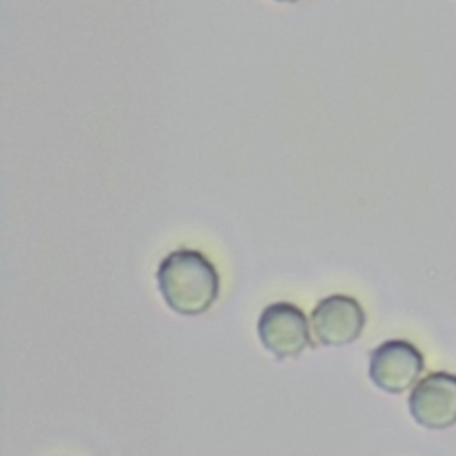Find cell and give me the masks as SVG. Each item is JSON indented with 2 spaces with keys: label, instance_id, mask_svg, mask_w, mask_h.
I'll list each match as a JSON object with an SVG mask.
<instances>
[{
  "label": "cell",
  "instance_id": "5b68a950",
  "mask_svg": "<svg viewBox=\"0 0 456 456\" xmlns=\"http://www.w3.org/2000/svg\"><path fill=\"white\" fill-rule=\"evenodd\" d=\"M365 326L362 305L344 294L322 297L312 312V328L324 346H347L354 342Z\"/></svg>",
  "mask_w": 456,
  "mask_h": 456
},
{
  "label": "cell",
  "instance_id": "6da1fadb",
  "mask_svg": "<svg viewBox=\"0 0 456 456\" xmlns=\"http://www.w3.org/2000/svg\"><path fill=\"white\" fill-rule=\"evenodd\" d=\"M157 281L166 305L180 315H201L219 296L216 265L191 248L167 253L159 264Z\"/></svg>",
  "mask_w": 456,
  "mask_h": 456
},
{
  "label": "cell",
  "instance_id": "8992f818",
  "mask_svg": "<svg viewBox=\"0 0 456 456\" xmlns=\"http://www.w3.org/2000/svg\"><path fill=\"white\" fill-rule=\"evenodd\" d=\"M274 2H280V4H296L299 0H274Z\"/></svg>",
  "mask_w": 456,
  "mask_h": 456
},
{
  "label": "cell",
  "instance_id": "7a4b0ae2",
  "mask_svg": "<svg viewBox=\"0 0 456 456\" xmlns=\"http://www.w3.org/2000/svg\"><path fill=\"white\" fill-rule=\"evenodd\" d=\"M422 370L424 356L408 340H385L370 353L369 378L388 394H401L411 388Z\"/></svg>",
  "mask_w": 456,
  "mask_h": 456
},
{
  "label": "cell",
  "instance_id": "277c9868",
  "mask_svg": "<svg viewBox=\"0 0 456 456\" xmlns=\"http://www.w3.org/2000/svg\"><path fill=\"white\" fill-rule=\"evenodd\" d=\"M408 406L413 420L428 429H447L456 424V374L431 372L415 383Z\"/></svg>",
  "mask_w": 456,
  "mask_h": 456
},
{
  "label": "cell",
  "instance_id": "3957f363",
  "mask_svg": "<svg viewBox=\"0 0 456 456\" xmlns=\"http://www.w3.org/2000/svg\"><path fill=\"white\" fill-rule=\"evenodd\" d=\"M256 328L262 346L276 358L297 356L312 344L306 317L292 303L278 301L265 306Z\"/></svg>",
  "mask_w": 456,
  "mask_h": 456
}]
</instances>
